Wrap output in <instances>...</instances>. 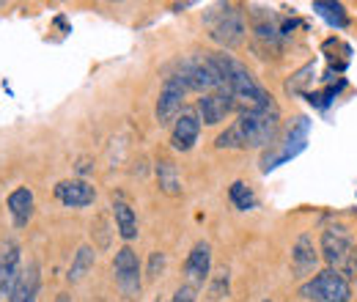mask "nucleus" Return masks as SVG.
Returning <instances> with one entry per match:
<instances>
[{"instance_id": "f257e3e1", "label": "nucleus", "mask_w": 357, "mask_h": 302, "mask_svg": "<svg viewBox=\"0 0 357 302\" xmlns=\"http://www.w3.org/2000/svg\"><path fill=\"white\" fill-rule=\"evenodd\" d=\"M280 135V110L275 99L261 107L242 110L239 119L218 137V149H267Z\"/></svg>"}, {"instance_id": "f03ea898", "label": "nucleus", "mask_w": 357, "mask_h": 302, "mask_svg": "<svg viewBox=\"0 0 357 302\" xmlns=\"http://www.w3.org/2000/svg\"><path fill=\"white\" fill-rule=\"evenodd\" d=\"M300 297L308 302H352V283L327 266L300 286Z\"/></svg>"}, {"instance_id": "7ed1b4c3", "label": "nucleus", "mask_w": 357, "mask_h": 302, "mask_svg": "<svg viewBox=\"0 0 357 302\" xmlns=\"http://www.w3.org/2000/svg\"><path fill=\"white\" fill-rule=\"evenodd\" d=\"M209 36L223 47H236L245 36V20L236 6H218L206 14Z\"/></svg>"}, {"instance_id": "20e7f679", "label": "nucleus", "mask_w": 357, "mask_h": 302, "mask_svg": "<svg viewBox=\"0 0 357 302\" xmlns=\"http://www.w3.org/2000/svg\"><path fill=\"white\" fill-rule=\"evenodd\" d=\"M308 119L305 116H300L297 119V124L289 130L286 135V140L283 143H278L272 151H267V157L261 160V173H269L275 171L278 165H283V163H289V160H294L297 154H303L305 151V146H308Z\"/></svg>"}, {"instance_id": "39448f33", "label": "nucleus", "mask_w": 357, "mask_h": 302, "mask_svg": "<svg viewBox=\"0 0 357 302\" xmlns=\"http://www.w3.org/2000/svg\"><path fill=\"white\" fill-rule=\"evenodd\" d=\"M321 259L327 261L330 269H341L347 261L355 256V239L347 228L341 225H330L321 231V245H319Z\"/></svg>"}, {"instance_id": "423d86ee", "label": "nucleus", "mask_w": 357, "mask_h": 302, "mask_svg": "<svg viewBox=\"0 0 357 302\" xmlns=\"http://www.w3.org/2000/svg\"><path fill=\"white\" fill-rule=\"evenodd\" d=\"M181 83L187 86V91H201V93H212V91H220L223 80H220V72L215 69L212 58H195L190 61L184 69H181Z\"/></svg>"}, {"instance_id": "0eeeda50", "label": "nucleus", "mask_w": 357, "mask_h": 302, "mask_svg": "<svg viewBox=\"0 0 357 302\" xmlns=\"http://www.w3.org/2000/svg\"><path fill=\"white\" fill-rule=\"evenodd\" d=\"M113 275H116V286L121 289L124 297L135 300L140 294V261L132 248H121L116 250V259H113Z\"/></svg>"}, {"instance_id": "6e6552de", "label": "nucleus", "mask_w": 357, "mask_h": 302, "mask_svg": "<svg viewBox=\"0 0 357 302\" xmlns=\"http://www.w3.org/2000/svg\"><path fill=\"white\" fill-rule=\"evenodd\" d=\"M184 93H187V86L181 83L178 75L168 77V80L162 83V88H160V99H157V124H160V127L174 124L178 116H181Z\"/></svg>"}, {"instance_id": "1a4fd4ad", "label": "nucleus", "mask_w": 357, "mask_h": 302, "mask_svg": "<svg viewBox=\"0 0 357 302\" xmlns=\"http://www.w3.org/2000/svg\"><path fill=\"white\" fill-rule=\"evenodd\" d=\"M234 110H236V99L231 96L228 88L204 93V99H198V116H201V121L209 124V127L225 121V116H231Z\"/></svg>"}, {"instance_id": "9d476101", "label": "nucleus", "mask_w": 357, "mask_h": 302, "mask_svg": "<svg viewBox=\"0 0 357 302\" xmlns=\"http://www.w3.org/2000/svg\"><path fill=\"white\" fill-rule=\"evenodd\" d=\"M319 250H316V245H313V236L308 231H303L300 236H297V242H294V248H291V272L297 275V278H313V272H316V266H319Z\"/></svg>"}, {"instance_id": "9b49d317", "label": "nucleus", "mask_w": 357, "mask_h": 302, "mask_svg": "<svg viewBox=\"0 0 357 302\" xmlns=\"http://www.w3.org/2000/svg\"><path fill=\"white\" fill-rule=\"evenodd\" d=\"M55 198H58L63 206H69V209H83V206H91V204H93L96 190L91 187L89 181H83V179H66V181H58Z\"/></svg>"}, {"instance_id": "f8f14e48", "label": "nucleus", "mask_w": 357, "mask_h": 302, "mask_svg": "<svg viewBox=\"0 0 357 302\" xmlns=\"http://www.w3.org/2000/svg\"><path fill=\"white\" fill-rule=\"evenodd\" d=\"M209 272H212V248H209V242H198L184 261V275H187L190 286L195 289L209 280Z\"/></svg>"}, {"instance_id": "ddd939ff", "label": "nucleus", "mask_w": 357, "mask_h": 302, "mask_svg": "<svg viewBox=\"0 0 357 302\" xmlns=\"http://www.w3.org/2000/svg\"><path fill=\"white\" fill-rule=\"evenodd\" d=\"M198 135H201V119L195 113H181L176 121H174V130H171V146L176 151H192L195 143H198Z\"/></svg>"}, {"instance_id": "4468645a", "label": "nucleus", "mask_w": 357, "mask_h": 302, "mask_svg": "<svg viewBox=\"0 0 357 302\" xmlns=\"http://www.w3.org/2000/svg\"><path fill=\"white\" fill-rule=\"evenodd\" d=\"M20 248L14 242H6L3 250H0V294L11 297L17 283H20Z\"/></svg>"}, {"instance_id": "2eb2a0df", "label": "nucleus", "mask_w": 357, "mask_h": 302, "mask_svg": "<svg viewBox=\"0 0 357 302\" xmlns=\"http://www.w3.org/2000/svg\"><path fill=\"white\" fill-rule=\"evenodd\" d=\"M8 212L14 217V222L22 228L31 215H33V192L28 187H17L11 195H8Z\"/></svg>"}, {"instance_id": "dca6fc26", "label": "nucleus", "mask_w": 357, "mask_h": 302, "mask_svg": "<svg viewBox=\"0 0 357 302\" xmlns=\"http://www.w3.org/2000/svg\"><path fill=\"white\" fill-rule=\"evenodd\" d=\"M113 220H116V231L124 242H132L137 236V217H135L132 206L124 204V201H116L113 204Z\"/></svg>"}, {"instance_id": "f3484780", "label": "nucleus", "mask_w": 357, "mask_h": 302, "mask_svg": "<svg viewBox=\"0 0 357 302\" xmlns=\"http://www.w3.org/2000/svg\"><path fill=\"white\" fill-rule=\"evenodd\" d=\"M36 292H39V269H36V264H28V269L20 275V283L11 294V302H36Z\"/></svg>"}, {"instance_id": "a211bd4d", "label": "nucleus", "mask_w": 357, "mask_h": 302, "mask_svg": "<svg viewBox=\"0 0 357 302\" xmlns=\"http://www.w3.org/2000/svg\"><path fill=\"white\" fill-rule=\"evenodd\" d=\"M93 261H96L93 248L83 245V248L75 253V259H72V266H69V272H66V280H69V283H80L91 269H93Z\"/></svg>"}, {"instance_id": "6ab92c4d", "label": "nucleus", "mask_w": 357, "mask_h": 302, "mask_svg": "<svg viewBox=\"0 0 357 302\" xmlns=\"http://www.w3.org/2000/svg\"><path fill=\"white\" fill-rule=\"evenodd\" d=\"M157 181H160V190L165 195H178L181 192V176H178L176 165L171 160L157 163Z\"/></svg>"}, {"instance_id": "aec40b11", "label": "nucleus", "mask_w": 357, "mask_h": 302, "mask_svg": "<svg viewBox=\"0 0 357 302\" xmlns=\"http://www.w3.org/2000/svg\"><path fill=\"white\" fill-rule=\"evenodd\" d=\"M228 198H231V204H234L239 212H250V209L256 206V195H253V190H250L245 181H234L231 190H228Z\"/></svg>"}, {"instance_id": "412c9836", "label": "nucleus", "mask_w": 357, "mask_h": 302, "mask_svg": "<svg viewBox=\"0 0 357 302\" xmlns=\"http://www.w3.org/2000/svg\"><path fill=\"white\" fill-rule=\"evenodd\" d=\"M313 11L319 14V17H324L330 25H335V28H344L347 25V14H344V6L341 3H324V0H316L313 3Z\"/></svg>"}, {"instance_id": "4be33fe9", "label": "nucleus", "mask_w": 357, "mask_h": 302, "mask_svg": "<svg viewBox=\"0 0 357 302\" xmlns=\"http://www.w3.org/2000/svg\"><path fill=\"white\" fill-rule=\"evenodd\" d=\"M308 75H313V63H308V66H303V69H300V72H297V75H294V77L289 80V86H286V88H289V93H297L300 88L305 86V83L311 80Z\"/></svg>"}, {"instance_id": "5701e85b", "label": "nucleus", "mask_w": 357, "mask_h": 302, "mask_svg": "<svg viewBox=\"0 0 357 302\" xmlns=\"http://www.w3.org/2000/svg\"><path fill=\"white\" fill-rule=\"evenodd\" d=\"M162 266H165V256L157 250V253H151V261H149V278L154 280V278H160V272H162Z\"/></svg>"}, {"instance_id": "b1692460", "label": "nucleus", "mask_w": 357, "mask_h": 302, "mask_svg": "<svg viewBox=\"0 0 357 302\" xmlns=\"http://www.w3.org/2000/svg\"><path fill=\"white\" fill-rule=\"evenodd\" d=\"M223 289L228 292V272H225V269L220 272V278L212 283V300H220V297H223Z\"/></svg>"}, {"instance_id": "393cba45", "label": "nucleus", "mask_w": 357, "mask_h": 302, "mask_svg": "<svg viewBox=\"0 0 357 302\" xmlns=\"http://www.w3.org/2000/svg\"><path fill=\"white\" fill-rule=\"evenodd\" d=\"M168 302H195V289H192V286H181V289H176V294Z\"/></svg>"}, {"instance_id": "a878e982", "label": "nucleus", "mask_w": 357, "mask_h": 302, "mask_svg": "<svg viewBox=\"0 0 357 302\" xmlns=\"http://www.w3.org/2000/svg\"><path fill=\"white\" fill-rule=\"evenodd\" d=\"M264 302H272V300H264Z\"/></svg>"}, {"instance_id": "bb28decb", "label": "nucleus", "mask_w": 357, "mask_h": 302, "mask_svg": "<svg viewBox=\"0 0 357 302\" xmlns=\"http://www.w3.org/2000/svg\"><path fill=\"white\" fill-rule=\"evenodd\" d=\"M157 302H160V300H157Z\"/></svg>"}]
</instances>
